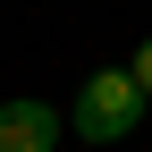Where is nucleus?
I'll return each instance as SVG.
<instances>
[{
    "mask_svg": "<svg viewBox=\"0 0 152 152\" xmlns=\"http://www.w3.org/2000/svg\"><path fill=\"white\" fill-rule=\"evenodd\" d=\"M144 102H152V93L135 85V68H93L85 85H76V110H68V127H76L85 144H118V135H135Z\"/></svg>",
    "mask_w": 152,
    "mask_h": 152,
    "instance_id": "1",
    "label": "nucleus"
},
{
    "mask_svg": "<svg viewBox=\"0 0 152 152\" xmlns=\"http://www.w3.org/2000/svg\"><path fill=\"white\" fill-rule=\"evenodd\" d=\"M68 127L51 102H0V152H51Z\"/></svg>",
    "mask_w": 152,
    "mask_h": 152,
    "instance_id": "2",
    "label": "nucleus"
},
{
    "mask_svg": "<svg viewBox=\"0 0 152 152\" xmlns=\"http://www.w3.org/2000/svg\"><path fill=\"white\" fill-rule=\"evenodd\" d=\"M135 85H144V93H152V42H144V51H135Z\"/></svg>",
    "mask_w": 152,
    "mask_h": 152,
    "instance_id": "3",
    "label": "nucleus"
}]
</instances>
